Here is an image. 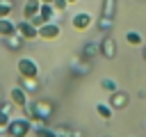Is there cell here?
<instances>
[{
  "mask_svg": "<svg viewBox=\"0 0 146 137\" xmlns=\"http://www.w3.org/2000/svg\"><path fill=\"white\" fill-rule=\"evenodd\" d=\"M100 89L107 91V94H114V91H119V84H116L114 80H110V78H103V80H100Z\"/></svg>",
  "mask_w": 146,
  "mask_h": 137,
  "instance_id": "14",
  "label": "cell"
},
{
  "mask_svg": "<svg viewBox=\"0 0 146 137\" xmlns=\"http://www.w3.org/2000/svg\"><path fill=\"white\" fill-rule=\"evenodd\" d=\"M125 103H128V98H125L123 94H119V91L112 94V103H110L112 107H119V105H125Z\"/></svg>",
  "mask_w": 146,
  "mask_h": 137,
  "instance_id": "15",
  "label": "cell"
},
{
  "mask_svg": "<svg viewBox=\"0 0 146 137\" xmlns=\"http://www.w3.org/2000/svg\"><path fill=\"white\" fill-rule=\"evenodd\" d=\"M32 132H34V137H59L52 128H46V126H36V128H32Z\"/></svg>",
  "mask_w": 146,
  "mask_h": 137,
  "instance_id": "13",
  "label": "cell"
},
{
  "mask_svg": "<svg viewBox=\"0 0 146 137\" xmlns=\"http://www.w3.org/2000/svg\"><path fill=\"white\" fill-rule=\"evenodd\" d=\"M32 121L30 119H9V126H7V135L9 137H27L32 132Z\"/></svg>",
  "mask_w": 146,
  "mask_h": 137,
  "instance_id": "1",
  "label": "cell"
},
{
  "mask_svg": "<svg viewBox=\"0 0 146 137\" xmlns=\"http://www.w3.org/2000/svg\"><path fill=\"white\" fill-rule=\"evenodd\" d=\"M52 5H55V9H57V11H64L68 2H66V0H52Z\"/></svg>",
  "mask_w": 146,
  "mask_h": 137,
  "instance_id": "19",
  "label": "cell"
},
{
  "mask_svg": "<svg viewBox=\"0 0 146 137\" xmlns=\"http://www.w3.org/2000/svg\"><path fill=\"white\" fill-rule=\"evenodd\" d=\"M0 37H18V30H16V23L9 18V16H5V18H0Z\"/></svg>",
  "mask_w": 146,
  "mask_h": 137,
  "instance_id": "7",
  "label": "cell"
},
{
  "mask_svg": "<svg viewBox=\"0 0 146 137\" xmlns=\"http://www.w3.org/2000/svg\"><path fill=\"white\" fill-rule=\"evenodd\" d=\"M100 53L105 55V57H114V53H116V46H114V41L107 37V39H103V43H100Z\"/></svg>",
  "mask_w": 146,
  "mask_h": 137,
  "instance_id": "12",
  "label": "cell"
},
{
  "mask_svg": "<svg viewBox=\"0 0 146 137\" xmlns=\"http://www.w3.org/2000/svg\"><path fill=\"white\" fill-rule=\"evenodd\" d=\"M55 11H57V9H55V5H52V2H41V9H39V14H41V18H43L46 23L55 18Z\"/></svg>",
  "mask_w": 146,
  "mask_h": 137,
  "instance_id": "9",
  "label": "cell"
},
{
  "mask_svg": "<svg viewBox=\"0 0 146 137\" xmlns=\"http://www.w3.org/2000/svg\"><path fill=\"white\" fill-rule=\"evenodd\" d=\"M5 16H11V2H7V0L0 2V18H5Z\"/></svg>",
  "mask_w": 146,
  "mask_h": 137,
  "instance_id": "17",
  "label": "cell"
},
{
  "mask_svg": "<svg viewBox=\"0 0 146 137\" xmlns=\"http://www.w3.org/2000/svg\"><path fill=\"white\" fill-rule=\"evenodd\" d=\"M30 23H32V25H34V27H41V25H43V23H46V21H43V18H41V14H36V16H32V18H30Z\"/></svg>",
  "mask_w": 146,
  "mask_h": 137,
  "instance_id": "18",
  "label": "cell"
},
{
  "mask_svg": "<svg viewBox=\"0 0 146 137\" xmlns=\"http://www.w3.org/2000/svg\"><path fill=\"white\" fill-rule=\"evenodd\" d=\"M59 34H62V27H59L55 21H48V23H43V25L39 27V39L55 41V39H59Z\"/></svg>",
  "mask_w": 146,
  "mask_h": 137,
  "instance_id": "3",
  "label": "cell"
},
{
  "mask_svg": "<svg viewBox=\"0 0 146 137\" xmlns=\"http://www.w3.org/2000/svg\"><path fill=\"white\" fill-rule=\"evenodd\" d=\"M66 2H68V5H71V2H78V0H66Z\"/></svg>",
  "mask_w": 146,
  "mask_h": 137,
  "instance_id": "21",
  "label": "cell"
},
{
  "mask_svg": "<svg viewBox=\"0 0 146 137\" xmlns=\"http://www.w3.org/2000/svg\"><path fill=\"white\" fill-rule=\"evenodd\" d=\"M0 2H2V0H0Z\"/></svg>",
  "mask_w": 146,
  "mask_h": 137,
  "instance_id": "23",
  "label": "cell"
},
{
  "mask_svg": "<svg viewBox=\"0 0 146 137\" xmlns=\"http://www.w3.org/2000/svg\"><path fill=\"white\" fill-rule=\"evenodd\" d=\"M41 2H52V0H41Z\"/></svg>",
  "mask_w": 146,
  "mask_h": 137,
  "instance_id": "22",
  "label": "cell"
},
{
  "mask_svg": "<svg viewBox=\"0 0 146 137\" xmlns=\"http://www.w3.org/2000/svg\"><path fill=\"white\" fill-rule=\"evenodd\" d=\"M16 30H18L21 39H39V27H34L27 18H23L21 23H16Z\"/></svg>",
  "mask_w": 146,
  "mask_h": 137,
  "instance_id": "5",
  "label": "cell"
},
{
  "mask_svg": "<svg viewBox=\"0 0 146 137\" xmlns=\"http://www.w3.org/2000/svg\"><path fill=\"white\" fill-rule=\"evenodd\" d=\"M16 71L21 73V78H32V80H36V75H39V64H36L32 57H21V59L16 62Z\"/></svg>",
  "mask_w": 146,
  "mask_h": 137,
  "instance_id": "2",
  "label": "cell"
},
{
  "mask_svg": "<svg viewBox=\"0 0 146 137\" xmlns=\"http://www.w3.org/2000/svg\"><path fill=\"white\" fill-rule=\"evenodd\" d=\"M141 57H144V62H146V46H141Z\"/></svg>",
  "mask_w": 146,
  "mask_h": 137,
  "instance_id": "20",
  "label": "cell"
},
{
  "mask_svg": "<svg viewBox=\"0 0 146 137\" xmlns=\"http://www.w3.org/2000/svg\"><path fill=\"white\" fill-rule=\"evenodd\" d=\"M91 23H94V18H91V14H89V11H78V14L71 18L73 30H78V32L89 30V27H91Z\"/></svg>",
  "mask_w": 146,
  "mask_h": 137,
  "instance_id": "4",
  "label": "cell"
},
{
  "mask_svg": "<svg viewBox=\"0 0 146 137\" xmlns=\"http://www.w3.org/2000/svg\"><path fill=\"white\" fill-rule=\"evenodd\" d=\"M39 9H41V0H27L25 5H23V18H32V16H36L39 14Z\"/></svg>",
  "mask_w": 146,
  "mask_h": 137,
  "instance_id": "8",
  "label": "cell"
},
{
  "mask_svg": "<svg viewBox=\"0 0 146 137\" xmlns=\"http://www.w3.org/2000/svg\"><path fill=\"white\" fill-rule=\"evenodd\" d=\"M125 41L130 46H144V34L137 30H130V32H125Z\"/></svg>",
  "mask_w": 146,
  "mask_h": 137,
  "instance_id": "11",
  "label": "cell"
},
{
  "mask_svg": "<svg viewBox=\"0 0 146 137\" xmlns=\"http://www.w3.org/2000/svg\"><path fill=\"white\" fill-rule=\"evenodd\" d=\"M96 112H98V116L105 119V121H110V119L114 116V107H112L110 103H98V105H96Z\"/></svg>",
  "mask_w": 146,
  "mask_h": 137,
  "instance_id": "10",
  "label": "cell"
},
{
  "mask_svg": "<svg viewBox=\"0 0 146 137\" xmlns=\"http://www.w3.org/2000/svg\"><path fill=\"white\" fill-rule=\"evenodd\" d=\"M7 126H9V112L5 107H0V132L7 130Z\"/></svg>",
  "mask_w": 146,
  "mask_h": 137,
  "instance_id": "16",
  "label": "cell"
},
{
  "mask_svg": "<svg viewBox=\"0 0 146 137\" xmlns=\"http://www.w3.org/2000/svg\"><path fill=\"white\" fill-rule=\"evenodd\" d=\"M9 100H11V105H16V107H27V91H25L23 87H14L11 94H9Z\"/></svg>",
  "mask_w": 146,
  "mask_h": 137,
  "instance_id": "6",
  "label": "cell"
}]
</instances>
